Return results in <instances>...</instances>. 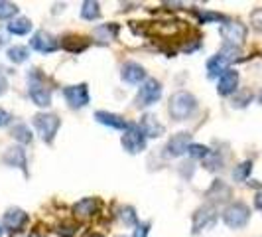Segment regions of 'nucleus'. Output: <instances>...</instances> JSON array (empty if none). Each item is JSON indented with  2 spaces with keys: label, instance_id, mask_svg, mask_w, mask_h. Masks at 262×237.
<instances>
[{
  "label": "nucleus",
  "instance_id": "2eb2a0df",
  "mask_svg": "<svg viewBox=\"0 0 262 237\" xmlns=\"http://www.w3.org/2000/svg\"><path fill=\"white\" fill-rule=\"evenodd\" d=\"M120 77L124 79L126 83H130V85H142L146 81V71L140 64H136V62H126V64L122 66V69H120Z\"/></svg>",
  "mask_w": 262,
  "mask_h": 237
},
{
  "label": "nucleus",
  "instance_id": "b1692460",
  "mask_svg": "<svg viewBox=\"0 0 262 237\" xmlns=\"http://www.w3.org/2000/svg\"><path fill=\"white\" fill-rule=\"evenodd\" d=\"M6 55H8V60L12 64H24L28 57H30V50H28L26 46H10Z\"/></svg>",
  "mask_w": 262,
  "mask_h": 237
},
{
  "label": "nucleus",
  "instance_id": "ea45409f",
  "mask_svg": "<svg viewBox=\"0 0 262 237\" xmlns=\"http://www.w3.org/2000/svg\"><path fill=\"white\" fill-rule=\"evenodd\" d=\"M89 237H103V235H101V233H91Z\"/></svg>",
  "mask_w": 262,
  "mask_h": 237
},
{
  "label": "nucleus",
  "instance_id": "39448f33",
  "mask_svg": "<svg viewBox=\"0 0 262 237\" xmlns=\"http://www.w3.org/2000/svg\"><path fill=\"white\" fill-rule=\"evenodd\" d=\"M32 123H34V127L39 132L43 143H53L55 134L59 131V125H61L59 117L53 115V113H38V115H34Z\"/></svg>",
  "mask_w": 262,
  "mask_h": 237
},
{
  "label": "nucleus",
  "instance_id": "6ab92c4d",
  "mask_svg": "<svg viewBox=\"0 0 262 237\" xmlns=\"http://www.w3.org/2000/svg\"><path fill=\"white\" fill-rule=\"evenodd\" d=\"M97 210H99V200L97 198H83L73 206V213L77 218H91L97 213Z\"/></svg>",
  "mask_w": 262,
  "mask_h": 237
},
{
  "label": "nucleus",
  "instance_id": "f3484780",
  "mask_svg": "<svg viewBox=\"0 0 262 237\" xmlns=\"http://www.w3.org/2000/svg\"><path fill=\"white\" fill-rule=\"evenodd\" d=\"M28 222V213L24 210H20V208H10V210H6V213L2 215V224L6 229H10V231H18L22 225H26Z\"/></svg>",
  "mask_w": 262,
  "mask_h": 237
},
{
  "label": "nucleus",
  "instance_id": "423d86ee",
  "mask_svg": "<svg viewBox=\"0 0 262 237\" xmlns=\"http://www.w3.org/2000/svg\"><path fill=\"white\" fill-rule=\"evenodd\" d=\"M217 208L213 204H203L201 208H197L193 211V218H191V227H193V233H201V231H209L217 224Z\"/></svg>",
  "mask_w": 262,
  "mask_h": 237
},
{
  "label": "nucleus",
  "instance_id": "412c9836",
  "mask_svg": "<svg viewBox=\"0 0 262 237\" xmlns=\"http://www.w3.org/2000/svg\"><path fill=\"white\" fill-rule=\"evenodd\" d=\"M207 198H211V200H219V202H225L227 198H231V188L225 184L223 180H215L213 186L207 190Z\"/></svg>",
  "mask_w": 262,
  "mask_h": 237
},
{
  "label": "nucleus",
  "instance_id": "c756f323",
  "mask_svg": "<svg viewBox=\"0 0 262 237\" xmlns=\"http://www.w3.org/2000/svg\"><path fill=\"white\" fill-rule=\"evenodd\" d=\"M18 14V6L14 2H6V0H0V20H10Z\"/></svg>",
  "mask_w": 262,
  "mask_h": 237
},
{
  "label": "nucleus",
  "instance_id": "c9c22d12",
  "mask_svg": "<svg viewBox=\"0 0 262 237\" xmlns=\"http://www.w3.org/2000/svg\"><path fill=\"white\" fill-rule=\"evenodd\" d=\"M10 123H12V115H10L6 109L0 107V127H6V125H10Z\"/></svg>",
  "mask_w": 262,
  "mask_h": 237
},
{
  "label": "nucleus",
  "instance_id": "9b49d317",
  "mask_svg": "<svg viewBox=\"0 0 262 237\" xmlns=\"http://www.w3.org/2000/svg\"><path fill=\"white\" fill-rule=\"evenodd\" d=\"M63 97L69 103L71 109H83V107L89 105L91 97H89V89H87V83H79V85H69L63 89Z\"/></svg>",
  "mask_w": 262,
  "mask_h": 237
},
{
  "label": "nucleus",
  "instance_id": "cd10ccee",
  "mask_svg": "<svg viewBox=\"0 0 262 237\" xmlns=\"http://www.w3.org/2000/svg\"><path fill=\"white\" fill-rule=\"evenodd\" d=\"M193 14L197 16V20H199V24H209V22H225L227 18H225L223 14H217V12H209V10H193Z\"/></svg>",
  "mask_w": 262,
  "mask_h": 237
},
{
  "label": "nucleus",
  "instance_id": "7c9ffc66",
  "mask_svg": "<svg viewBox=\"0 0 262 237\" xmlns=\"http://www.w3.org/2000/svg\"><path fill=\"white\" fill-rule=\"evenodd\" d=\"M203 164H205L207 170H221V168H223V158L219 156L217 152L211 150V154L203 160Z\"/></svg>",
  "mask_w": 262,
  "mask_h": 237
},
{
  "label": "nucleus",
  "instance_id": "9d476101",
  "mask_svg": "<svg viewBox=\"0 0 262 237\" xmlns=\"http://www.w3.org/2000/svg\"><path fill=\"white\" fill-rule=\"evenodd\" d=\"M30 48L36 50L38 53H53L61 48V42L53 36L52 32L46 30H38L32 40H30Z\"/></svg>",
  "mask_w": 262,
  "mask_h": 237
},
{
  "label": "nucleus",
  "instance_id": "a211bd4d",
  "mask_svg": "<svg viewBox=\"0 0 262 237\" xmlns=\"http://www.w3.org/2000/svg\"><path fill=\"white\" fill-rule=\"evenodd\" d=\"M4 162L12 168H20L22 172H26L28 166V156L26 150L22 146H10L6 152H4Z\"/></svg>",
  "mask_w": 262,
  "mask_h": 237
},
{
  "label": "nucleus",
  "instance_id": "393cba45",
  "mask_svg": "<svg viewBox=\"0 0 262 237\" xmlns=\"http://www.w3.org/2000/svg\"><path fill=\"white\" fill-rule=\"evenodd\" d=\"M12 136L20 143V145H28V143H32V139H34V134H32V131H30V127L24 125V123L14 125Z\"/></svg>",
  "mask_w": 262,
  "mask_h": 237
},
{
  "label": "nucleus",
  "instance_id": "bb28decb",
  "mask_svg": "<svg viewBox=\"0 0 262 237\" xmlns=\"http://www.w3.org/2000/svg\"><path fill=\"white\" fill-rule=\"evenodd\" d=\"M250 172H252V162H250V160H245V162H241L238 166H235V170H233V180L245 182V180H249Z\"/></svg>",
  "mask_w": 262,
  "mask_h": 237
},
{
  "label": "nucleus",
  "instance_id": "dca6fc26",
  "mask_svg": "<svg viewBox=\"0 0 262 237\" xmlns=\"http://www.w3.org/2000/svg\"><path fill=\"white\" fill-rule=\"evenodd\" d=\"M95 121L105 125V127H111V129H117V131H126L130 127V123L124 117H120L117 113H108V111H97L95 113Z\"/></svg>",
  "mask_w": 262,
  "mask_h": 237
},
{
  "label": "nucleus",
  "instance_id": "4468645a",
  "mask_svg": "<svg viewBox=\"0 0 262 237\" xmlns=\"http://www.w3.org/2000/svg\"><path fill=\"white\" fill-rule=\"evenodd\" d=\"M238 71L236 69H227L221 77L217 79V93L229 97V95H235L238 89Z\"/></svg>",
  "mask_w": 262,
  "mask_h": 237
},
{
  "label": "nucleus",
  "instance_id": "473e14b6",
  "mask_svg": "<svg viewBox=\"0 0 262 237\" xmlns=\"http://www.w3.org/2000/svg\"><path fill=\"white\" fill-rule=\"evenodd\" d=\"M250 24H252L254 30L262 32V8H256L254 12L250 14Z\"/></svg>",
  "mask_w": 262,
  "mask_h": 237
},
{
  "label": "nucleus",
  "instance_id": "f03ea898",
  "mask_svg": "<svg viewBox=\"0 0 262 237\" xmlns=\"http://www.w3.org/2000/svg\"><path fill=\"white\" fill-rule=\"evenodd\" d=\"M168 111L173 121H185L197 111V99L189 91H176L170 97Z\"/></svg>",
  "mask_w": 262,
  "mask_h": 237
},
{
  "label": "nucleus",
  "instance_id": "4c0bfd02",
  "mask_svg": "<svg viewBox=\"0 0 262 237\" xmlns=\"http://www.w3.org/2000/svg\"><path fill=\"white\" fill-rule=\"evenodd\" d=\"M254 206H256V210L258 211H262V192L254 196Z\"/></svg>",
  "mask_w": 262,
  "mask_h": 237
},
{
  "label": "nucleus",
  "instance_id": "0eeeda50",
  "mask_svg": "<svg viewBox=\"0 0 262 237\" xmlns=\"http://www.w3.org/2000/svg\"><path fill=\"white\" fill-rule=\"evenodd\" d=\"M120 145H122V148H124L128 154H140V152H144L146 150L144 132L140 131L138 125L130 123V127L122 132V136H120Z\"/></svg>",
  "mask_w": 262,
  "mask_h": 237
},
{
  "label": "nucleus",
  "instance_id": "58836bf2",
  "mask_svg": "<svg viewBox=\"0 0 262 237\" xmlns=\"http://www.w3.org/2000/svg\"><path fill=\"white\" fill-rule=\"evenodd\" d=\"M258 103L262 105V89H260V93H258Z\"/></svg>",
  "mask_w": 262,
  "mask_h": 237
},
{
  "label": "nucleus",
  "instance_id": "f704fd0d",
  "mask_svg": "<svg viewBox=\"0 0 262 237\" xmlns=\"http://www.w3.org/2000/svg\"><path fill=\"white\" fill-rule=\"evenodd\" d=\"M57 233L61 237H73L75 235V225H61V227L57 229Z\"/></svg>",
  "mask_w": 262,
  "mask_h": 237
},
{
  "label": "nucleus",
  "instance_id": "7ed1b4c3",
  "mask_svg": "<svg viewBox=\"0 0 262 237\" xmlns=\"http://www.w3.org/2000/svg\"><path fill=\"white\" fill-rule=\"evenodd\" d=\"M28 95L38 107H50L52 105V89L46 85V79L38 69H32L28 73Z\"/></svg>",
  "mask_w": 262,
  "mask_h": 237
},
{
  "label": "nucleus",
  "instance_id": "f8f14e48",
  "mask_svg": "<svg viewBox=\"0 0 262 237\" xmlns=\"http://www.w3.org/2000/svg\"><path fill=\"white\" fill-rule=\"evenodd\" d=\"M189 145H191V132H176V134H171V139L166 145V154L171 158L184 156L185 152H187V148H189Z\"/></svg>",
  "mask_w": 262,
  "mask_h": 237
},
{
  "label": "nucleus",
  "instance_id": "1a4fd4ad",
  "mask_svg": "<svg viewBox=\"0 0 262 237\" xmlns=\"http://www.w3.org/2000/svg\"><path fill=\"white\" fill-rule=\"evenodd\" d=\"M160 97H162V83H160L158 79L150 77L140 85L134 103H136L138 109H140V107H150V105H154V103H158Z\"/></svg>",
  "mask_w": 262,
  "mask_h": 237
},
{
  "label": "nucleus",
  "instance_id": "72a5a7b5",
  "mask_svg": "<svg viewBox=\"0 0 262 237\" xmlns=\"http://www.w3.org/2000/svg\"><path fill=\"white\" fill-rule=\"evenodd\" d=\"M148 231H150V224H138L134 229V237H148Z\"/></svg>",
  "mask_w": 262,
  "mask_h": 237
},
{
  "label": "nucleus",
  "instance_id": "c85d7f7f",
  "mask_svg": "<svg viewBox=\"0 0 262 237\" xmlns=\"http://www.w3.org/2000/svg\"><path fill=\"white\" fill-rule=\"evenodd\" d=\"M187 154L191 158H197V160H205V158L211 154V148L205 145H197V143H191L189 148H187Z\"/></svg>",
  "mask_w": 262,
  "mask_h": 237
},
{
  "label": "nucleus",
  "instance_id": "20e7f679",
  "mask_svg": "<svg viewBox=\"0 0 262 237\" xmlns=\"http://www.w3.org/2000/svg\"><path fill=\"white\" fill-rule=\"evenodd\" d=\"M223 222L227 227H231V229H241V227H245V225L249 224L250 220V208L247 204H243V202H233V204H229L227 208L223 210Z\"/></svg>",
  "mask_w": 262,
  "mask_h": 237
},
{
  "label": "nucleus",
  "instance_id": "a878e982",
  "mask_svg": "<svg viewBox=\"0 0 262 237\" xmlns=\"http://www.w3.org/2000/svg\"><path fill=\"white\" fill-rule=\"evenodd\" d=\"M118 218H120V222L124 225H128V227H136L138 225V215H136V210L132 208V206H124V208H120L118 211Z\"/></svg>",
  "mask_w": 262,
  "mask_h": 237
},
{
  "label": "nucleus",
  "instance_id": "ddd939ff",
  "mask_svg": "<svg viewBox=\"0 0 262 237\" xmlns=\"http://www.w3.org/2000/svg\"><path fill=\"white\" fill-rule=\"evenodd\" d=\"M138 127H140V131L144 132L146 139H160L164 132H166V127L158 121L156 115H152V113H146L140 117V123H138Z\"/></svg>",
  "mask_w": 262,
  "mask_h": 237
},
{
  "label": "nucleus",
  "instance_id": "5701e85b",
  "mask_svg": "<svg viewBox=\"0 0 262 237\" xmlns=\"http://www.w3.org/2000/svg\"><path fill=\"white\" fill-rule=\"evenodd\" d=\"M61 48H66L67 52H83L87 48V40L79 38V36H66L61 40Z\"/></svg>",
  "mask_w": 262,
  "mask_h": 237
},
{
  "label": "nucleus",
  "instance_id": "4be33fe9",
  "mask_svg": "<svg viewBox=\"0 0 262 237\" xmlns=\"http://www.w3.org/2000/svg\"><path fill=\"white\" fill-rule=\"evenodd\" d=\"M81 18L83 20H99L101 18V4L99 2H93V0H87L83 2V8H81Z\"/></svg>",
  "mask_w": 262,
  "mask_h": 237
},
{
  "label": "nucleus",
  "instance_id": "f257e3e1",
  "mask_svg": "<svg viewBox=\"0 0 262 237\" xmlns=\"http://www.w3.org/2000/svg\"><path fill=\"white\" fill-rule=\"evenodd\" d=\"M238 53H241L238 48L225 44L223 48L215 53L213 57L207 60V75H209L211 79H215V77L219 79L227 69H231V64H233L235 60H238Z\"/></svg>",
  "mask_w": 262,
  "mask_h": 237
},
{
  "label": "nucleus",
  "instance_id": "e433bc0d",
  "mask_svg": "<svg viewBox=\"0 0 262 237\" xmlns=\"http://www.w3.org/2000/svg\"><path fill=\"white\" fill-rule=\"evenodd\" d=\"M6 89H8V79L4 77L2 73H0V97L6 93Z\"/></svg>",
  "mask_w": 262,
  "mask_h": 237
},
{
  "label": "nucleus",
  "instance_id": "a19ab883",
  "mask_svg": "<svg viewBox=\"0 0 262 237\" xmlns=\"http://www.w3.org/2000/svg\"><path fill=\"white\" fill-rule=\"evenodd\" d=\"M0 235H2V227H0Z\"/></svg>",
  "mask_w": 262,
  "mask_h": 237
},
{
  "label": "nucleus",
  "instance_id": "aec40b11",
  "mask_svg": "<svg viewBox=\"0 0 262 237\" xmlns=\"http://www.w3.org/2000/svg\"><path fill=\"white\" fill-rule=\"evenodd\" d=\"M32 30V20L26 16H20V18H14L12 22L8 24V32L14 36H26Z\"/></svg>",
  "mask_w": 262,
  "mask_h": 237
},
{
  "label": "nucleus",
  "instance_id": "6e6552de",
  "mask_svg": "<svg viewBox=\"0 0 262 237\" xmlns=\"http://www.w3.org/2000/svg\"><path fill=\"white\" fill-rule=\"evenodd\" d=\"M219 34L223 36L225 44L227 46H235V48H241L247 40V26L238 20H225L221 28H219Z\"/></svg>",
  "mask_w": 262,
  "mask_h": 237
},
{
  "label": "nucleus",
  "instance_id": "2f4dec72",
  "mask_svg": "<svg viewBox=\"0 0 262 237\" xmlns=\"http://www.w3.org/2000/svg\"><path fill=\"white\" fill-rule=\"evenodd\" d=\"M252 101V93L250 91H243V93H235V97H233V107H247Z\"/></svg>",
  "mask_w": 262,
  "mask_h": 237
}]
</instances>
